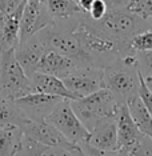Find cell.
I'll return each mask as SVG.
<instances>
[{"instance_id":"6da1fadb","label":"cell","mask_w":152,"mask_h":156,"mask_svg":"<svg viewBox=\"0 0 152 156\" xmlns=\"http://www.w3.org/2000/svg\"><path fill=\"white\" fill-rule=\"evenodd\" d=\"M71 105L90 131L99 120L116 118L122 103L111 90L103 87L84 98L71 100Z\"/></svg>"},{"instance_id":"7a4b0ae2","label":"cell","mask_w":152,"mask_h":156,"mask_svg":"<svg viewBox=\"0 0 152 156\" xmlns=\"http://www.w3.org/2000/svg\"><path fill=\"white\" fill-rule=\"evenodd\" d=\"M104 87L111 90L119 100H127L139 91V66L135 52L124 55L118 63H109L104 69Z\"/></svg>"},{"instance_id":"3957f363","label":"cell","mask_w":152,"mask_h":156,"mask_svg":"<svg viewBox=\"0 0 152 156\" xmlns=\"http://www.w3.org/2000/svg\"><path fill=\"white\" fill-rule=\"evenodd\" d=\"M34 92L30 76L15 56V49L0 52V95L15 99Z\"/></svg>"},{"instance_id":"277c9868","label":"cell","mask_w":152,"mask_h":156,"mask_svg":"<svg viewBox=\"0 0 152 156\" xmlns=\"http://www.w3.org/2000/svg\"><path fill=\"white\" fill-rule=\"evenodd\" d=\"M37 35L49 49H54L59 54L69 56V58L77 60L82 66H94L91 58L83 51L79 39L73 34V28L67 30V28L59 26V23L55 20L52 24L39 31Z\"/></svg>"},{"instance_id":"5b68a950","label":"cell","mask_w":152,"mask_h":156,"mask_svg":"<svg viewBox=\"0 0 152 156\" xmlns=\"http://www.w3.org/2000/svg\"><path fill=\"white\" fill-rule=\"evenodd\" d=\"M73 34L79 39L80 45L83 51L90 56L92 60V64L95 66V58L96 56H112L120 55L123 48L129 47L125 45V39L112 37L105 34H99L87 23H76L73 27ZM131 48V47H129Z\"/></svg>"},{"instance_id":"8992f818","label":"cell","mask_w":152,"mask_h":156,"mask_svg":"<svg viewBox=\"0 0 152 156\" xmlns=\"http://www.w3.org/2000/svg\"><path fill=\"white\" fill-rule=\"evenodd\" d=\"M67 140L83 145L88 141L90 131L75 113L69 99H62L45 118Z\"/></svg>"},{"instance_id":"52a82bcc","label":"cell","mask_w":152,"mask_h":156,"mask_svg":"<svg viewBox=\"0 0 152 156\" xmlns=\"http://www.w3.org/2000/svg\"><path fill=\"white\" fill-rule=\"evenodd\" d=\"M22 131L26 136L47 145L49 148H54L55 155H58V154L84 155L82 145L71 143L69 140H67L47 120H30L28 119L24 123V126L22 127Z\"/></svg>"},{"instance_id":"ba28073f","label":"cell","mask_w":152,"mask_h":156,"mask_svg":"<svg viewBox=\"0 0 152 156\" xmlns=\"http://www.w3.org/2000/svg\"><path fill=\"white\" fill-rule=\"evenodd\" d=\"M116 132H118V143H116L115 155H140L148 154L144 148L143 140L147 136L137 129L132 118H131L125 103L120 105L119 113L116 116Z\"/></svg>"},{"instance_id":"9c48e42d","label":"cell","mask_w":152,"mask_h":156,"mask_svg":"<svg viewBox=\"0 0 152 156\" xmlns=\"http://www.w3.org/2000/svg\"><path fill=\"white\" fill-rule=\"evenodd\" d=\"M140 17L131 13L127 9H111L105 15L97 20V30L101 34H105L112 37L125 39L129 35H135L140 31Z\"/></svg>"},{"instance_id":"30bf717a","label":"cell","mask_w":152,"mask_h":156,"mask_svg":"<svg viewBox=\"0 0 152 156\" xmlns=\"http://www.w3.org/2000/svg\"><path fill=\"white\" fill-rule=\"evenodd\" d=\"M104 69L95 66L79 67L68 76L63 77L65 87L75 99L84 98L104 87Z\"/></svg>"},{"instance_id":"8fae6325","label":"cell","mask_w":152,"mask_h":156,"mask_svg":"<svg viewBox=\"0 0 152 156\" xmlns=\"http://www.w3.org/2000/svg\"><path fill=\"white\" fill-rule=\"evenodd\" d=\"M55 20L49 15L44 2H35V0H26L23 8L22 19H20V40L34 36L39 31H41Z\"/></svg>"},{"instance_id":"7c38bea8","label":"cell","mask_w":152,"mask_h":156,"mask_svg":"<svg viewBox=\"0 0 152 156\" xmlns=\"http://www.w3.org/2000/svg\"><path fill=\"white\" fill-rule=\"evenodd\" d=\"M63 98L48 95L43 92H30L15 99V103L24 112L27 119L30 120H45V118L51 113L54 107L62 100Z\"/></svg>"},{"instance_id":"4fadbf2b","label":"cell","mask_w":152,"mask_h":156,"mask_svg":"<svg viewBox=\"0 0 152 156\" xmlns=\"http://www.w3.org/2000/svg\"><path fill=\"white\" fill-rule=\"evenodd\" d=\"M116 143H118L116 118H105L99 120L90 129V137L87 144L92 147L96 154H115Z\"/></svg>"},{"instance_id":"5bb4252c","label":"cell","mask_w":152,"mask_h":156,"mask_svg":"<svg viewBox=\"0 0 152 156\" xmlns=\"http://www.w3.org/2000/svg\"><path fill=\"white\" fill-rule=\"evenodd\" d=\"M47 49L48 47L43 43V40L39 37L37 34L23 41H19V44L15 48V56L28 76H31L37 71L40 59L43 58Z\"/></svg>"},{"instance_id":"9a60e30c","label":"cell","mask_w":152,"mask_h":156,"mask_svg":"<svg viewBox=\"0 0 152 156\" xmlns=\"http://www.w3.org/2000/svg\"><path fill=\"white\" fill-rule=\"evenodd\" d=\"M79 67H84V66H82L77 60L69 58V56L59 54L54 49L48 48L45 51V54L43 55V58L40 59L37 71L63 79V77L68 76L69 73H72Z\"/></svg>"},{"instance_id":"2e32d148","label":"cell","mask_w":152,"mask_h":156,"mask_svg":"<svg viewBox=\"0 0 152 156\" xmlns=\"http://www.w3.org/2000/svg\"><path fill=\"white\" fill-rule=\"evenodd\" d=\"M30 79H31V84H32V90L35 92H43V94H48V95H55V96L69 99V100L75 99V96L71 94V91L65 87L63 79H60L58 76L36 71V72H34L30 76Z\"/></svg>"},{"instance_id":"e0dca14e","label":"cell","mask_w":152,"mask_h":156,"mask_svg":"<svg viewBox=\"0 0 152 156\" xmlns=\"http://www.w3.org/2000/svg\"><path fill=\"white\" fill-rule=\"evenodd\" d=\"M26 0H23L19 8L13 13L5 17L4 26L0 31V52L15 49L20 40V19Z\"/></svg>"},{"instance_id":"ac0fdd59","label":"cell","mask_w":152,"mask_h":156,"mask_svg":"<svg viewBox=\"0 0 152 156\" xmlns=\"http://www.w3.org/2000/svg\"><path fill=\"white\" fill-rule=\"evenodd\" d=\"M125 105L128 108V112L132 118L135 126L144 136L150 137L152 140V116L147 109L144 101L141 100L139 94H135L129 96L125 100Z\"/></svg>"},{"instance_id":"d6986e66","label":"cell","mask_w":152,"mask_h":156,"mask_svg":"<svg viewBox=\"0 0 152 156\" xmlns=\"http://www.w3.org/2000/svg\"><path fill=\"white\" fill-rule=\"evenodd\" d=\"M27 120V116L15 100L0 95V127L16 126L22 128Z\"/></svg>"},{"instance_id":"ffe728a7","label":"cell","mask_w":152,"mask_h":156,"mask_svg":"<svg viewBox=\"0 0 152 156\" xmlns=\"http://www.w3.org/2000/svg\"><path fill=\"white\" fill-rule=\"evenodd\" d=\"M44 4L54 20H68L86 13L76 0H44Z\"/></svg>"},{"instance_id":"44dd1931","label":"cell","mask_w":152,"mask_h":156,"mask_svg":"<svg viewBox=\"0 0 152 156\" xmlns=\"http://www.w3.org/2000/svg\"><path fill=\"white\" fill-rule=\"evenodd\" d=\"M23 131L20 127H0V155H17L23 140Z\"/></svg>"},{"instance_id":"7402d4cb","label":"cell","mask_w":152,"mask_h":156,"mask_svg":"<svg viewBox=\"0 0 152 156\" xmlns=\"http://www.w3.org/2000/svg\"><path fill=\"white\" fill-rule=\"evenodd\" d=\"M17 155H51V148L23 135V140Z\"/></svg>"},{"instance_id":"603a6c76","label":"cell","mask_w":152,"mask_h":156,"mask_svg":"<svg viewBox=\"0 0 152 156\" xmlns=\"http://www.w3.org/2000/svg\"><path fill=\"white\" fill-rule=\"evenodd\" d=\"M125 9L143 20L152 19V0H128Z\"/></svg>"},{"instance_id":"cb8c5ba5","label":"cell","mask_w":152,"mask_h":156,"mask_svg":"<svg viewBox=\"0 0 152 156\" xmlns=\"http://www.w3.org/2000/svg\"><path fill=\"white\" fill-rule=\"evenodd\" d=\"M129 47L133 52L152 51V30L135 34L129 41Z\"/></svg>"},{"instance_id":"d4e9b609","label":"cell","mask_w":152,"mask_h":156,"mask_svg":"<svg viewBox=\"0 0 152 156\" xmlns=\"http://www.w3.org/2000/svg\"><path fill=\"white\" fill-rule=\"evenodd\" d=\"M137 58L139 71L143 76L152 75V51H140L135 52Z\"/></svg>"},{"instance_id":"484cf974","label":"cell","mask_w":152,"mask_h":156,"mask_svg":"<svg viewBox=\"0 0 152 156\" xmlns=\"http://www.w3.org/2000/svg\"><path fill=\"white\" fill-rule=\"evenodd\" d=\"M137 94H139V96L141 98V100L144 101L147 109L150 111L151 116H152V91L147 87L146 81H144V77L140 73V71H139V91H137Z\"/></svg>"},{"instance_id":"4316f807","label":"cell","mask_w":152,"mask_h":156,"mask_svg":"<svg viewBox=\"0 0 152 156\" xmlns=\"http://www.w3.org/2000/svg\"><path fill=\"white\" fill-rule=\"evenodd\" d=\"M107 11H108L107 3H105L104 0H95L92 3V5H91L90 11L87 13L91 16V19H92L94 22H97V20H100L101 17L105 15Z\"/></svg>"},{"instance_id":"83f0119b","label":"cell","mask_w":152,"mask_h":156,"mask_svg":"<svg viewBox=\"0 0 152 156\" xmlns=\"http://www.w3.org/2000/svg\"><path fill=\"white\" fill-rule=\"evenodd\" d=\"M23 0H0V11L5 16H9L19 8Z\"/></svg>"},{"instance_id":"f1b7e54d","label":"cell","mask_w":152,"mask_h":156,"mask_svg":"<svg viewBox=\"0 0 152 156\" xmlns=\"http://www.w3.org/2000/svg\"><path fill=\"white\" fill-rule=\"evenodd\" d=\"M94 2L95 0H77V4H79L80 8L87 13L88 11H90V8H91V5H92Z\"/></svg>"},{"instance_id":"f546056e","label":"cell","mask_w":152,"mask_h":156,"mask_svg":"<svg viewBox=\"0 0 152 156\" xmlns=\"http://www.w3.org/2000/svg\"><path fill=\"white\" fill-rule=\"evenodd\" d=\"M143 77H144V81H146L147 87L152 91V75H150V76H143Z\"/></svg>"},{"instance_id":"4dcf8cb0","label":"cell","mask_w":152,"mask_h":156,"mask_svg":"<svg viewBox=\"0 0 152 156\" xmlns=\"http://www.w3.org/2000/svg\"><path fill=\"white\" fill-rule=\"evenodd\" d=\"M5 15L3 13L2 11H0V31H2V28H3V26H4V22H5Z\"/></svg>"},{"instance_id":"1f68e13d","label":"cell","mask_w":152,"mask_h":156,"mask_svg":"<svg viewBox=\"0 0 152 156\" xmlns=\"http://www.w3.org/2000/svg\"><path fill=\"white\" fill-rule=\"evenodd\" d=\"M35 2H44V0H35Z\"/></svg>"},{"instance_id":"d6a6232c","label":"cell","mask_w":152,"mask_h":156,"mask_svg":"<svg viewBox=\"0 0 152 156\" xmlns=\"http://www.w3.org/2000/svg\"><path fill=\"white\" fill-rule=\"evenodd\" d=\"M76 2H77V0H76Z\"/></svg>"}]
</instances>
